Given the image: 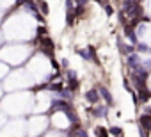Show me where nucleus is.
<instances>
[{"label": "nucleus", "mask_w": 151, "mask_h": 137, "mask_svg": "<svg viewBox=\"0 0 151 137\" xmlns=\"http://www.w3.org/2000/svg\"><path fill=\"white\" fill-rule=\"evenodd\" d=\"M41 46H43V52L46 55H53V41L50 37H41Z\"/></svg>", "instance_id": "1"}, {"label": "nucleus", "mask_w": 151, "mask_h": 137, "mask_svg": "<svg viewBox=\"0 0 151 137\" xmlns=\"http://www.w3.org/2000/svg\"><path fill=\"white\" fill-rule=\"evenodd\" d=\"M52 109H59V110H64V112H69L71 107L66 100H53L52 102Z\"/></svg>", "instance_id": "2"}, {"label": "nucleus", "mask_w": 151, "mask_h": 137, "mask_svg": "<svg viewBox=\"0 0 151 137\" xmlns=\"http://www.w3.org/2000/svg\"><path fill=\"white\" fill-rule=\"evenodd\" d=\"M98 98H100V96H98V91H96V89H91V91H87V93H86V100H87V102H91V103H96V102H98Z\"/></svg>", "instance_id": "3"}, {"label": "nucleus", "mask_w": 151, "mask_h": 137, "mask_svg": "<svg viewBox=\"0 0 151 137\" xmlns=\"http://www.w3.org/2000/svg\"><path fill=\"white\" fill-rule=\"evenodd\" d=\"M100 94L105 98V102H107L109 105H112V102H114V100H112V94L109 93V89H107V87H100Z\"/></svg>", "instance_id": "4"}, {"label": "nucleus", "mask_w": 151, "mask_h": 137, "mask_svg": "<svg viewBox=\"0 0 151 137\" xmlns=\"http://www.w3.org/2000/svg\"><path fill=\"white\" fill-rule=\"evenodd\" d=\"M140 126H144V130H151V116H140Z\"/></svg>", "instance_id": "5"}, {"label": "nucleus", "mask_w": 151, "mask_h": 137, "mask_svg": "<svg viewBox=\"0 0 151 137\" xmlns=\"http://www.w3.org/2000/svg\"><path fill=\"white\" fill-rule=\"evenodd\" d=\"M94 133H96V137H109V130L103 128V126H96Z\"/></svg>", "instance_id": "6"}, {"label": "nucleus", "mask_w": 151, "mask_h": 137, "mask_svg": "<svg viewBox=\"0 0 151 137\" xmlns=\"http://www.w3.org/2000/svg\"><path fill=\"white\" fill-rule=\"evenodd\" d=\"M128 64H130V68H139V59H137V55H130V57H128Z\"/></svg>", "instance_id": "7"}, {"label": "nucleus", "mask_w": 151, "mask_h": 137, "mask_svg": "<svg viewBox=\"0 0 151 137\" xmlns=\"http://www.w3.org/2000/svg\"><path fill=\"white\" fill-rule=\"evenodd\" d=\"M66 23H68V25H73V23H75V14H73L71 11H68V14H66Z\"/></svg>", "instance_id": "8"}, {"label": "nucleus", "mask_w": 151, "mask_h": 137, "mask_svg": "<svg viewBox=\"0 0 151 137\" xmlns=\"http://www.w3.org/2000/svg\"><path fill=\"white\" fill-rule=\"evenodd\" d=\"M39 9H41L43 14H48V6H46L45 0H39Z\"/></svg>", "instance_id": "9"}, {"label": "nucleus", "mask_w": 151, "mask_h": 137, "mask_svg": "<svg viewBox=\"0 0 151 137\" xmlns=\"http://www.w3.org/2000/svg\"><path fill=\"white\" fill-rule=\"evenodd\" d=\"M64 87H62V84H52L50 86V91H53V93H60Z\"/></svg>", "instance_id": "10"}, {"label": "nucleus", "mask_w": 151, "mask_h": 137, "mask_svg": "<svg viewBox=\"0 0 151 137\" xmlns=\"http://www.w3.org/2000/svg\"><path fill=\"white\" fill-rule=\"evenodd\" d=\"M110 133H112V135H116V137H121L123 130H121L119 126H112V128H110Z\"/></svg>", "instance_id": "11"}, {"label": "nucleus", "mask_w": 151, "mask_h": 137, "mask_svg": "<svg viewBox=\"0 0 151 137\" xmlns=\"http://www.w3.org/2000/svg\"><path fill=\"white\" fill-rule=\"evenodd\" d=\"M93 112H94L96 116H105V112H107V110H105V107H96Z\"/></svg>", "instance_id": "12"}, {"label": "nucleus", "mask_w": 151, "mask_h": 137, "mask_svg": "<svg viewBox=\"0 0 151 137\" xmlns=\"http://www.w3.org/2000/svg\"><path fill=\"white\" fill-rule=\"evenodd\" d=\"M126 36H128L132 41H135V34H133V30H132L130 27H126Z\"/></svg>", "instance_id": "13"}, {"label": "nucleus", "mask_w": 151, "mask_h": 137, "mask_svg": "<svg viewBox=\"0 0 151 137\" xmlns=\"http://www.w3.org/2000/svg\"><path fill=\"white\" fill-rule=\"evenodd\" d=\"M68 80H77V73H75L73 70L68 71Z\"/></svg>", "instance_id": "14"}, {"label": "nucleus", "mask_w": 151, "mask_h": 137, "mask_svg": "<svg viewBox=\"0 0 151 137\" xmlns=\"http://www.w3.org/2000/svg\"><path fill=\"white\" fill-rule=\"evenodd\" d=\"M45 34H46L45 27H39V29H37V36H39V37H45Z\"/></svg>", "instance_id": "15"}, {"label": "nucleus", "mask_w": 151, "mask_h": 137, "mask_svg": "<svg viewBox=\"0 0 151 137\" xmlns=\"http://www.w3.org/2000/svg\"><path fill=\"white\" fill-rule=\"evenodd\" d=\"M66 7H68V11L73 13V0H66Z\"/></svg>", "instance_id": "16"}, {"label": "nucleus", "mask_w": 151, "mask_h": 137, "mask_svg": "<svg viewBox=\"0 0 151 137\" xmlns=\"http://www.w3.org/2000/svg\"><path fill=\"white\" fill-rule=\"evenodd\" d=\"M139 50H140V52H147L149 48H147V45H144V43H142V45H139Z\"/></svg>", "instance_id": "17"}, {"label": "nucleus", "mask_w": 151, "mask_h": 137, "mask_svg": "<svg viewBox=\"0 0 151 137\" xmlns=\"http://www.w3.org/2000/svg\"><path fill=\"white\" fill-rule=\"evenodd\" d=\"M105 11H107V14H112V13H114V11H112V7H110V6H107V4H105Z\"/></svg>", "instance_id": "18"}, {"label": "nucleus", "mask_w": 151, "mask_h": 137, "mask_svg": "<svg viewBox=\"0 0 151 137\" xmlns=\"http://www.w3.org/2000/svg\"><path fill=\"white\" fill-rule=\"evenodd\" d=\"M77 135H78V137H87V133H86L84 130H78V132H77Z\"/></svg>", "instance_id": "19"}, {"label": "nucleus", "mask_w": 151, "mask_h": 137, "mask_svg": "<svg viewBox=\"0 0 151 137\" xmlns=\"http://www.w3.org/2000/svg\"><path fill=\"white\" fill-rule=\"evenodd\" d=\"M82 13H84V6H78L77 7V14H82Z\"/></svg>", "instance_id": "20"}, {"label": "nucleus", "mask_w": 151, "mask_h": 137, "mask_svg": "<svg viewBox=\"0 0 151 137\" xmlns=\"http://www.w3.org/2000/svg\"><path fill=\"white\" fill-rule=\"evenodd\" d=\"M140 137H147V130H142L140 128Z\"/></svg>", "instance_id": "21"}, {"label": "nucleus", "mask_w": 151, "mask_h": 137, "mask_svg": "<svg viewBox=\"0 0 151 137\" xmlns=\"http://www.w3.org/2000/svg\"><path fill=\"white\" fill-rule=\"evenodd\" d=\"M86 2H87V0H77V4H78V6H84Z\"/></svg>", "instance_id": "22"}]
</instances>
